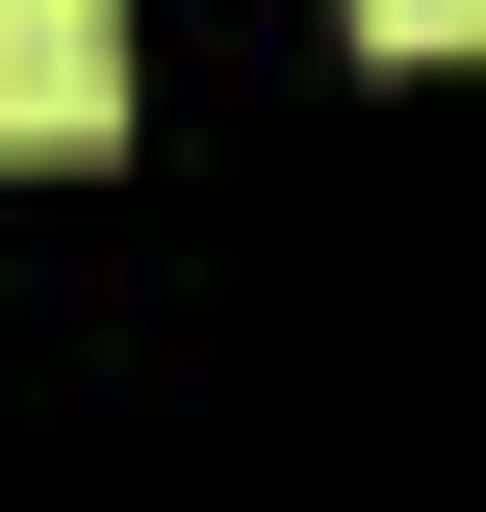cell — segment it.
<instances>
[{
	"instance_id": "cell-2",
	"label": "cell",
	"mask_w": 486,
	"mask_h": 512,
	"mask_svg": "<svg viewBox=\"0 0 486 512\" xmlns=\"http://www.w3.org/2000/svg\"><path fill=\"white\" fill-rule=\"evenodd\" d=\"M359 52H486V0H359Z\"/></svg>"
},
{
	"instance_id": "cell-1",
	"label": "cell",
	"mask_w": 486,
	"mask_h": 512,
	"mask_svg": "<svg viewBox=\"0 0 486 512\" xmlns=\"http://www.w3.org/2000/svg\"><path fill=\"white\" fill-rule=\"evenodd\" d=\"M128 128V0H0V154H103Z\"/></svg>"
}]
</instances>
